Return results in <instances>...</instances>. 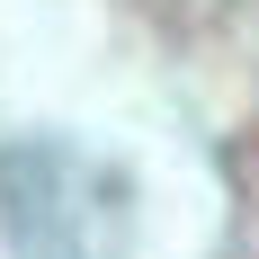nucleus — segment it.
<instances>
[{
    "label": "nucleus",
    "mask_w": 259,
    "mask_h": 259,
    "mask_svg": "<svg viewBox=\"0 0 259 259\" xmlns=\"http://www.w3.org/2000/svg\"><path fill=\"white\" fill-rule=\"evenodd\" d=\"M0 233L18 259H125L134 197L99 152L63 134H18L0 152Z\"/></svg>",
    "instance_id": "obj_1"
}]
</instances>
